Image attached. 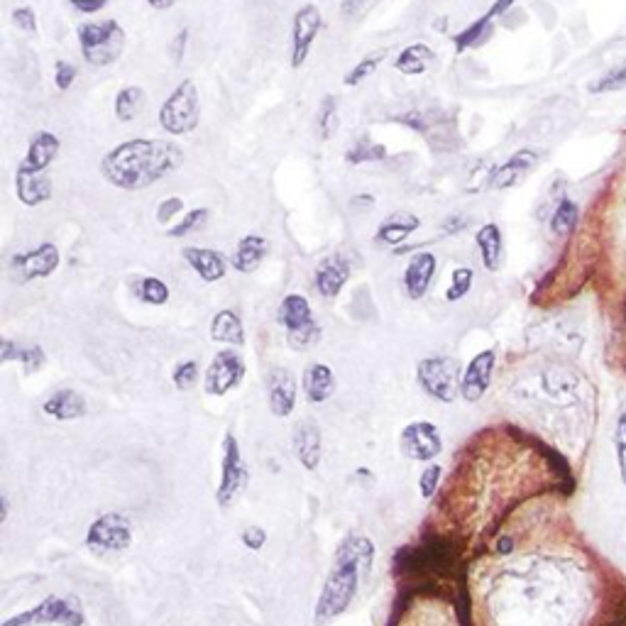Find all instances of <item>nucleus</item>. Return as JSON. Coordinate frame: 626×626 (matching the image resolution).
<instances>
[{"label":"nucleus","instance_id":"1","mask_svg":"<svg viewBox=\"0 0 626 626\" xmlns=\"http://www.w3.org/2000/svg\"><path fill=\"white\" fill-rule=\"evenodd\" d=\"M184 150L169 137H135L103 155L101 177L120 191H145L181 169Z\"/></svg>","mask_w":626,"mask_h":626},{"label":"nucleus","instance_id":"2","mask_svg":"<svg viewBox=\"0 0 626 626\" xmlns=\"http://www.w3.org/2000/svg\"><path fill=\"white\" fill-rule=\"evenodd\" d=\"M76 37H79L81 59L91 67H111L123 57L128 42L123 25L113 18L81 23L76 27Z\"/></svg>","mask_w":626,"mask_h":626},{"label":"nucleus","instance_id":"3","mask_svg":"<svg viewBox=\"0 0 626 626\" xmlns=\"http://www.w3.org/2000/svg\"><path fill=\"white\" fill-rule=\"evenodd\" d=\"M159 128L169 137H186L196 133L201 123V98L199 86L194 79H184L167 96V101L159 108Z\"/></svg>","mask_w":626,"mask_h":626},{"label":"nucleus","instance_id":"4","mask_svg":"<svg viewBox=\"0 0 626 626\" xmlns=\"http://www.w3.org/2000/svg\"><path fill=\"white\" fill-rule=\"evenodd\" d=\"M362 568L355 560L336 558V568L328 575L326 585H323L321 597L316 604V624H326L331 619L340 617L345 609L353 602L355 592H358Z\"/></svg>","mask_w":626,"mask_h":626},{"label":"nucleus","instance_id":"5","mask_svg":"<svg viewBox=\"0 0 626 626\" xmlns=\"http://www.w3.org/2000/svg\"><path fill=\"white\" fill-rule=\"evenodd\" d=\"M416 380H419L421 389L433 397L436 402L450 404L460 397V362L455 358H446V355H436V358H426L416 367Z\"/></svg>","mask_w":626,"mask_h":626},{"label":"nucleus","instance_id":"6","mask_svg":"<svg viewBox=\"0 0 626 626\" xmlns=\"http://www.w3.org/2000/svg\"><path fill=\"white\" fill-rule=\"evenodd\" d=\"M323 30V15L321 8L316 3L301 5L299 10L291 18V52H289V64L291 69H301L311 57V49L316 45L318 35Z\"/></svg>","mask_w":626,"mask_h":626},{"label":"nucleus","instance_id":"7","mask_svg":"<svg viewBox=\"0 0 626 626\" xmlns=\"http://www.w3.org/2000/svg\"><path fill=\"white\" fill-rule=\"evenodd\" d=\"M86 543L96 551H108L118 553L130 548L133 543V526H130L128 516L111 512L98 516L96 521L89 526V534H86Z\"/></svg>","mask_w":626,"mask_h":626},{"label":"nucleus","instance_id":"8","mask_svg":"<svg viewBox=\"0 0 626 626\" xmlns=\"http://www.w3.org/2000/svg\"><path fill=\"white\" fill-rule=\"evenodd\" d=\"M59 152H62V140H59V135L52 133V130H40V133L30 137L25 159L18 164L15 177L25 179L49 177V167L57 162Z\"/></svg>","mask_w":626,"mask_h":626},{"label":"nucleus","instance_id":"9","mask_svg":"<svg viewBox=\"0 0 626 626\" xmlns=\"http://www.w3.org/2000/svg\"><path fill=\"white\" fill-rule=\"evenodd\" d=\"M247 485V468L243 463V455H240L238 438L233 433H225L223 438V477L221 487H218L216 499L221 507H230V504L238 499V494L243 492Z\"/></svg>","mask_w":626,"mask_h":626},{"label":"nucleus","instance_id":"10","mask_svg":"<svg viewBox=\"0 0 626 626\" xmlns=\"http://www.w3.org/2000/svg\"><path fill=\"white\" fill-rule=\"evenodd\" d=\"M245 377V360L243 355L235 353V350H221L216 353V358L208 365L206 375H203V387L208 394H216L223 397L230 389L238 387Z\"/></svg>","mask_w":626,"mask_h":626},{"label":"nucleus","instance_id":"11","mask_svg":"<svg viewBox=\"0 0 626 626\" xmlns=\"http://www.w3.org/2000/svg\"><path fill=\"white\" fill-rule=\"evenodd\" d=\"M25 624H64V626H81L84 624V614L81 607L74 602L64 600V597H47L40 607L30 609V612L13 617L5 626H25Z\"/></svg>","mask_w":626,"mask_h":626},{"label":"nucleus","instance_id":"12","mask_svg":"<svg viewBox=\"0 0 626 626\" xmlns=\"http://www.w3.org/2000/svg\"><path fill=\"white\" fill-rule=\"evenodd\" d=\"M62 265V252L54 243H42L32 250L23 252V255H15L10 267L18 274L20 282H32V279H45L49 274H54Z\"/></svg>","mask_w":626,"mask_h":626},{"label":"nucleus","instance_id":"13","mask_svg":"<svg viewBox=\"0 0 626 626\" xmlns=\"http://www.w3.org/2000/svg\"><path fill=\"white\" fill-rule=\"evenodd\" d=\"M399 448L406 458L419 460V463H428L431 458L441 455L443 441L441 433L433 424L428 421H414L402 431V438H399Z\"/></svg>","mask_w":626,"mask_h":626},{"label":"nucleus","instance_id":"14","mask_svg":"<svg viewBox=\"0 0 626 626\" xmlns=\"http://www.w3.org/2000/svg\"><path fill=\"white\" fill-rule=\"evenodd\" d=\"M494 365H497V353L494 350H482L470 365L463 370V380H460V397L465 402H480L485 392L490 389Z\"/></svg>","mask_w":626,"mask_h":626},{"label":"nucleus","instance_id":"15","mask_svg":"<svg viewBox=\"0 0 626 626\" xmlns=\"http://www.w3.org/2000/svg\"><path fill=\"white\" fill-rule=\"evenodd\" d=\"M538 159H541L538 157V152L529 150V147H524V150H516L514 155L507 159V162L499 164V167H494L490 189L492 191H507V189H514V186H519L521 181L529 177V174L538 167Z\"/></svg>","mask_w":626,"mask_h":626},{"label":"nucleus","instance_id":"16","mask_svg":"<svg viewBox=\"0 0 626 626\" xmlns=\"http://www.w3.org/2000/svg\"><path fill=\"white\" fill-rule=\"evenodd\" d=\"M436 269H438V257L433 252H416L414 257L409 260V265L404 269V289L406 296L414 301L424 299L431 289L433 277H436Z\"/></svg>","mask_w":626,"mask_h":626},{"label":"nucleus","instance_id":"17","mask_svg":"<svg viewBox=\"0 0 626 626\" xmlns=\"http://www.w3.org/2000/svg\"><path fill=\"white\" fill-rule=\"evenodd\" d=\"M350 274H353V267H350L348 257L331 255L321 260V265L316 267L313 284H316V291L323 299H336L345 284H348Z\"/></svg>","mask_w":626,"mask_h":626},{"label":"nucleus","instance_id":"18","mask_svg":"<svg viewBox=\"0 0 626 626\" xmlns=\"http://www.w3.org/2000/svg\"><path fill=\"white\" fill-rule=\"evenodd\" d=\"M267 397H269V409H272L274 416L284 419L294 411L296 406V380L289 370L284 367H277L269 375V387H267Z\"/></svg>","mask_w":626,"mask_h":626},{"label":"nucleus","instance_id":"19","mask_svg":"<svg viewBox=\"0 0 626 626\" xmlns=\"http://www.w3.org/2000/svg\"><path fill=\"white\" fill-rule=\"evenodd\" d=\"M184 260L189 262V267L194 269L196 274L203 279L206 284L221 282L228 272V262L218 250H211V247H184Z\"/></svg>","mask_w":626,"mask_h":626},{"label":"nucleus","instance_id":"20","mask_svg":"<svg viewBox=\"0 0 626 626\" xmlns=\"http://www.w3.org/2000/svg\"><path fill=\"white\" fill-rule=\"evenodd\" d=\"M267 252H269V240L265 238V235H257V233L243 235V238L238 240V245H235L233 257H230V265L238 269L240 274H252L257 267L262 265V262H265Z\"/></svg>","mask_w":626,"mask_h":626},{"label":"nucleus","instance_id":"21","mask_svg":"<svg viewBox=\"0 0 626 626\" xmlns=\"http://www.w3.org/2000/svg\"><path fill=\"white\" fill-rule=\"evenodd\" d=\"M294 450L299 463L304 465L306 470H316L318 463H321V453H323V441H321V431L313 421H299L294 431Z\"/></svg>","mask_w":626,"mask_h":626},{"label":"nucleus","instance_id":"22","mask_svg":"<svg viewBox=\"0 0 626 626\" xmlns=\"http://www.w3.org/2000/svg\"><path fill=\"white\" fill-rule=\"evenodd\" d=\"M419 228H421L419 216L399 211V213H392L389 218H384V221L380 223V228H377L375 238H377V243H382V245L399 247V245H404Z\"/></svg>","mask_w":626,"mask_h":626},{"label":"nucleus","instance_id":"23","mask_svg":"<svg viewBox=\"0 0 626 626\" xmlns=\"http://www.w3.org/2000/svg\"><path fill=\"white\" fill-rule=\"evenodd\" d=\"M475 245L480 250L482 267L487 272H499L504 265V235L497 223H485L475 233Z\"/></svg>","mask_w":626,"mask_h":626},{"label":"nucleus","instance_id":"24","mask_svg":"<svg viewBox=\"0 0 626 626\" xmlns=\"http://www.w3.org/2000/svg\"><path fill=\"white\" fill-rule=\"evenodd\" d=\"M277 321L287 328V333H299V331H306V328L316 326L309 299L301 294L284 296L282 304H279V309H277Z\"/></svg>","mask_w":626,"mask_h":626},{"label":"nucleus","instance_id":"25","mask_svg":"<svg viewBox=\"0 0 626 626\" xmlns=\"http://www.w3.org/2000/svg\"><path fill=\"white\" fill-rule=\"evenodd\" d=\"M333 389H336V377H333V370L323 362H313V365L306 367L304 372V392L306 399L313 404H321L326 399H331Z\"/></svg>","mask_w":626,"mask_h":626},{"label":"nucleus","instance_id":"26","mask_svg":"<svg viewBox=\"0 0 626 626\" xmlns=\"http://www.w3.org/2000/svg\"><path fill=\"white\" fill-rule=\"evenodd\" d=\"M42 411L47 416H54L59 421H69V419H81L86 414V399L81 397L74 389H59L52 397L42 404Z\"/></svg>","mask_w":626,"mask_h":626},{"label":"nucleus","instance_id":"27","mask_svg":"<svg viewBox=\"0 0 626 626\" xmlns=\"http://www.w3.org/2000/svg\"><path fill=\"white\" fill-rule=\"evenodd\" d=\"M433 59H436V52L428 45H424V42H416V45L404 47L402 52L394 57L392 67L404 76H421L426 74L428 67H431Z\"/></svg>","mask_w":626,"mask_h":626},{"label":"nucleus","instance_id":"28","mask_svg":"<svg viewBox=\"0 0 626 626\" xmlns=\"http://www.w3.org/2000/svg\"><path fill=\"white\" fill-rule=\"evenodd\" d=\"M211 340H216V343L235 345V348H243L245 345L243 318L230 309L218 311L211 321Z\"/></svg>","mask_w":626,"mask_h":626},{"label":"nucleus","instance_id":"29","mask_svg":"<svg viewBox=\"0 0 626 626\" xmlns=\"http://www.w3.org/2000/svg\"><path fill=\"white\" fill-rule=\"evenodd\" d=\"M492 30H494V20L485 13L482 18H477L475 23H470L460 32H455V35L450 37V40H453L455 54H463V52H468V49L482 47L492 37Z\"/></svg>","mask_w":626,"mask_h":626},{"label":"nucleus","instance_id":"30","mask_svg":"<svg viewBox=\"0 0 626 626\" xmlns=\"http://www.w3.org/2000/svg\"><path fill=\"white\" fill-rule=\"evenodd\" d=\"M147 106V93L142 86H125L118 91L113 101V113L118 118V123H133V120L145 111Z\"/></svg>","mask_w":626,"mask_h":626},{"label":"nucleus","instance_id":"31","mask_svg":"<svg viewBox=\"0 0 626 626\" xmlns=\"http://www.w3.org/2000/svg\"><path fill=\"white\" fill-rule=\"evenodd\" d=\"M580 223V206L575 203L570 196H560V201L556 203L551 213V233L558 235V238H568L573 235V230L578 228Z\"/></svg>","mask_w":626,"mask_h":626},{"label":"nucleus","instance_id":"32","mask_svg":"<svg viewBox=\"0 0 626 626\" xmlns=\"http://www.w3.org/2000/svg\"><path fill=\"white\" fill-rule=\"evenodd\" d=\"M336 558L355 560L362 570H370L372 560H375V546H372L370 538L365 536H348L340 543Z\"/></svg>","mask_w":626,"mask_h":626},{"label":"nucleus","instance_id":"33","mask_svg":"<svg viewBox=\"0 0 626 626\" xmlns=\"http://www.w3.org/2000/svg\"><path fill=\"white\" fill-rule=\"evenodd\" d=\"M384 57H387V49H377V52L365 54V57H362L360 62L343 76V86H348V89H355V86L365 84V81L370 79V76L375 74L377 69H380Z\"/></svg>","mask_w":626,"mask_h":626},{"label":"nucleus","instance_id":"34","mask_svg":"<svg viewBox=\"0 0 626 626\" xmlns=\"http://www.w3.org/2000/svg\"><path fill=\"white\" fill-rule=\"evenodd\" d=\"M382 159H387V147L380 145V142L367 140V137H362L353 147L345 150V162L355 164V167L367 162H382Z\"/></svg>","mask_w":626,"mask_h":626},{"label":"nucleus","instance_id":"35","mask_svg":"<svg viewBox=\"0 0 626 626\" xmlns=\"http://www.w3.org/2000/svg\"><path fill=\"white\" fill-rule=\"evenodd\" d=\"M338 108L340 101L338 96H326L318 106V115H316V133L321 140H331L333 133L338 128Z\"/></svg>","mask_w":626,"mask_h":626},{"label":"nucleus","instance_id":"36","mask_svg":"<svg viewBox=\"0 0 626 626\" xmlns=\"http://www.w3.org/2000/svg\"><path fill=\"white\" fill-rule=\"evenodd\" d=\"M626 89V59L617 62L614 67H609L597 81H592L587 86V91L595 96V93H617Z\"/></svg>","mask_w":626,"mask_h":626},{"label":"nucleus","instance_id":"37","mask_svg":"<svg viewBox=\"0 0 626 626\" xmlns=\"http://www.w3.org/2000/svg\"><path fill=\"white\" fill-rule=\"evenodd\" d=\"M135 296L150 306H164L169 301V287L157 277H142L135 282Z\"/></svg>","mask_w":626,"mask_h":626},{"label":"nucleus","instance_id":"38","mask_svg":"<svg viewBox=\"0 0 626 626\" xmlns=\"http://www.w3.org/2000/svg\"><path fill=\"white\" fill-rule=\"evenodd\" d=\"M208 216H211V211H208V208H191V211H186L184 216H181L179 221L167 230V235L169 238H186V235L201 230L203 225H206Z\"/></svg>","mask_w":626,"mask_h":626},{"label":"nucleus","instance_id":"39","mask_svg":"<svg viewBox=\"0 0 626 626\" xmlns=\"http://www.w3.org/2000/svg\"><path fill=\"white\" fill-rule=\"evenodd\" d=\"M472 284H475V272L470 267H455L450 274V284L446 291L448 301H460L470 294Z\"/></svg>","mask_w":626,"mask_h":626},{"label":"nucleus","instance_id":"40","mask_svg":"<svg viewBox=\"0 0 626 626\" xmlns=\"http://www.w3.org/2000/svg\"><path fill=\"white\" fill-rule=\"evenodd\" d=\"M199 362L196 360H184L181 365H177V370H174L172 380L174 384H177V389H181V392H186V389H191L196 384V380H199Z\"/></svg>","mask_w":626,"mask_h":626},{"label":"nucleus","instance_id":"41","mask_svg":"<svg viewBox=\"0 0 626 626\" xmlns=\"http://www.w3.org/2000/svg\"><path fill=\"white\" fill-rule=\"evenodd\" d=\"M614 448H617L619 470H622V480L626 485V411L619 414L617 426H614Z\"/></svg>","mask_w":626,"mask_h":626},{"label":"nucleus","instance_id":"42","mask_svg":"<svg viewBox=\"0 0 626 626\" xmlns=\"http://www.w3.org/2000/svg\"><path fill=\"white\" fill-rule=\"evenodd\" d=\"M441 477H443V468H441V465H431V468H426L424 475H421V480H419L421 497L431 499L433 494H436L438 485H441Z\"/></svg>","mask_w":626,"mask_h":626},{"label":"nucleus","instance_id":"43","mask_svg":"<svg viewBox=\"0 0 626 626\" xmlns=\"http://www.w3.org/2000/svg\"><path fill=\"white\" fill-rule=\"evenodd\" d=\"M76 76H79V71H76L74 64L69 62L54 64V86H57L59 91H69L71 86L76 84Z\"/></svg>","mask_w":626,"mask_h":626},{"label":"nucleus","instance_id":"44","mask_svg":"<svg viewBox=\"0 0 626 626\" xmlns=\"http://www.w3.org/2000/svg\"><path fill=\"white\" fill-rule=\"evenodd\" d=\"M318 333H321V328H318V323H316V326L306 328V331L287 333V343H289L294 350H306V348H311L313 343H316Z\"/></svg>","mask_w":626,"mask_h":626},{"label":"nucleus","instance_id":"45","mask_svg":"<svg viewBox=\"0 0 626 626\" xmlns=\"http://www.w3.org/2000/svg\"><path fill=\"white\" fill-rule=\"evenodd\" d=\"M13 23L23 32H30V35H35L37 32V15H35V10L27 8V5L13 10Z\"/></svg>","mask_w":626,"mask_h":626},{"label":"nucleus","instance_id":"46","mask_svg":"<svg viewBox=\"0 0 626 626\" xmlns=\"http://www.w3.org/2000/svg\"><path fill=\"white\" fill-rule=\"evenodd\" d=\"M20 362H23L27 372H35L37 367L45 365V353H42V348H37V345H32V348H23L20 350Z\"/></svg>","mask_w":626,"mask_h":626},{"label":"nucleus","instance_id":"47","mask_svg":"<svg viewBox=\"0 0 626 626\" xmlns=\"http://www.w3.org/2000/svg\"><path fill=\"white\" fill-rule=\"evenodd\" d=\"M243 543H245V548H250V551H260V548L267 543L265 529H260V526H247V529L243 531Z\"/></svg>","mask_w":626,"mask_h":626},{"label":"nucleus","instance_id":"48","mask_svg":"<svg viewBox=\"0 0 626 626\" xmlns=\"http://www.w3.org/2000/svg\"><path fill=\"white\" fill-rule=\"evenodd\" d=\"M184 211V201L179 199V196H172V199H167V201H162L159 203V208H157V216H159V221L162 223H167L169 218H174V216H179V213Z\"/></svg>","mask_w":626,"mask_h":626},{"label":"nucleus","instance_id":"49","mask_svg":"<svg viewBox=\"0 0 626 626\" xmlns=\"http://www.w3.org/2000/svg\"><path fill=\"white\" fill-rule=\"evenodd\" d=\"M189 27H184V30H179L177 35H174V40H172V49H169V52H172V62L174 64H181V59H184V52H186V45H189Z\"/></svg>","mask_w":626,"mask_h":626},{"label":"nucleus","instance_id":"50","mask_svg":"<svg viewBox=\"0 0 626 626\" xmlns=\"http://www.w3.org/2000/svg\"><path fill=\"white\" fill-rule=\"evenodd\" d=\"M111 0H69V5L74 10H79L81 15H96L101 13Z\"/></svg>","mask_w":626,"mask_h":626},{"label":"nucleus","instance_id":"51","mask_svg":"<svg viewBox=\"0 0 626 626\" xmlns=\"http://www.w3.org/2000/svg\"><path fill=\"white\" fill-rule=\"evenodd\" d=\"M465 225H468V218L465 216H450L446 223H443V230H446V233H450V235H455V233H460V230L465 228Z\"/></svg>","mask_w":626,"mask_h":626},{"label":"nucleus","instance_id":"52","mask_svg":"<svg viewBox=\"0 0 626 626\" xmlns=\"http://www.w3.org/2000/svg\"><path fill=\"white\" fill-rule=\"evenodd\" d=\"M514 3H516V0H494L492 8L487 10V15H490L492 20H494V18H499V15L507 13L509 8H514Z\"/></svg>","mask_w":626,"mask_h":626},{"label":"nucleus","instance_id":"53","mask_svg":"<svg viewBox=\"0 0 626 626\" xmlns=\"http://www.w3.org/2000/svg\"><path fill=\"white\" fill-rule=\"evenodd\" d=\"M177 3L179 0H147V5H150L152 10H169V8H174Z\"/></svg>","mask_w":626,"mask_h":626},{"label":"nucleus","instance_id":"54","mask_svg":"<svg viewBox=\"0 0 626 626\" xmlns=\"http://www.w3.org/2000/svg\"><path fill=\"white\" fill-rule=\"evenodd\" d=\"M512 538H499V543H497V548H499V553H509L512 551Z\"/></svg>","mask_w":626,"mask_h":626},{"label":"nucleus","instance_id":"55","mask_svg":"<svg viewBox=\"0 0 626 626\" xmlns=\"http://www.w3.org/2000/svg\"><path fill=\"white\" fill-rule=\"evenodd\" d=\"M624 316H626V309H624Z\"/></svg>","mask_w":626,"mask_h":626}]
</instances>
